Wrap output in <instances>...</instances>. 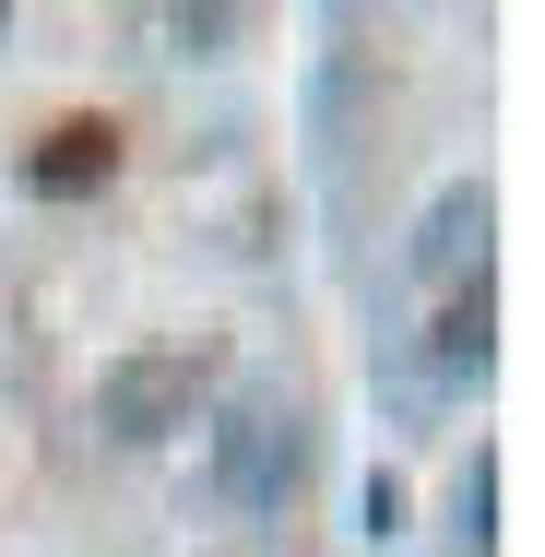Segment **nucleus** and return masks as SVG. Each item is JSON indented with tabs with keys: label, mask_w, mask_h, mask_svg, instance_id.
Masks as SVG:
<instances>
[{
	"label": "nucleus",
	"mask_w": 545,
	"mask_h": 557,
	"mask_svg": "<svg viewBox=\"0 0 545 557\" xmlns=\"http://www.w3.org/2000/svg\"><path fill=\"white\" fill-rule=\"evenodd\" d=\"M214 486H225V510H285L309 486V404L273 392V380L225 392L214 404Z\"/></svg>",
	"instance_id": "nucleus-1"
},
{
	"label": "nucleus",
	"mask_w": 545,
	"mask_h": 557,
	"mask_svg": "<svg viewBox=\"0 0 545 557\" xmlns=\"http://www.w3.org/2000/svg\"><path fill=\"white\" fill-rule=\"evenodd\" d=\"M202 356H119L108 380H96V428L131 450H154V440H178L190 416H202Z\"/></svg>",
	"instance_id": "nucleus-2"
},
{
	"label": "nucleus",
	"mask_w": 545,
	"mask_h": 557,
	"mask_svg": "<svg viewBox=\"0 0 545 557\" xmlns=\"http://www.w3.org/2000/svg\"><path fill=\"white\" fill-rule=\"evenodd\" d=\"M486 225H498L486 178H450L428 214H416V249H404V261H416L428 285H474V273H486Z\"/></svg>",
	"instance_id": "nucleus-3"
},
{
	"label": "nucleus",
	"mask_w": 545,
	"mask_h": 557,
	"mask_svg": "<svg viewBox=\"0 0 545 557\" xmlns=\"http://www.w3.org/2000/svg\"><path fill=\"white\" fill-rule=\"evenodd\" d=\"M119 178V119H60V131H36V154H24V190L36 202H84V190H108Z\"/></svg>",
	"instance_id": "nucleus-4"
},
{
	"label": "nucleus",
	"mask_w": 545,
	"mask_h": 557,
	"mask_svg": "<svg viewBox=\"0 0 545 557\" xmlns=\"http://www.w3.org/2000/svg\"><path fill=\"white\" fill-rule=\"evenodd\" d=\"M428 368H438V380H450V392H474V380L498 368V297H486V273L438 297V333H428Z\"/></svg>",
	"instance_id": "nucleus-5"
},
{
	"label": "nucleus",
	"mask_w": 545,
	"mask_h": 557,
	"mask_svg": "<svg viewBox=\"0 0 545 557\" xmlns=\"http://www.w3.org/2000/svg\"><path fill=\"white\" fill-rule=\"evenodd\" d=\"M450 534H462L474 557L498 546V450H486V440L462 450V474H450Z\"/></svg>",
	"instance_id": "nucleus-6"
},
{
	"label": "nucleus",
	"mask_w": 545,
	"mask_h": 557,
	"mask_svg": "<svg viewBox=\"0 0 545 557\" xmlns=\"http://www.w3.org/2000/svg\"><path fill=\"white\" fill-rule=\"evenodd\" d=\"M356 534L368 546H404V474H368L356 486Z\"/></svg>",
	"instance_id": "nucleus-7"
},
{
	"label": "nucleus",
	"mask_w": 545,
	"mask_h": 557,
	"mask_svg": "<svg viewBox=\"0 0 545 557\" xmlns=\"http://www.w3.org/2000/svg\"><path fill=\"white\" fill-rule=\"evenodd\" d=\"M166 36H178V48H202V60H214L225 36H237V12H166Z\"/></svg>",
	"instance_id": "nucleus-8"
},
{
	"label": "nucleus",
	"mask_w": 545,
	"mask_h": 557,
	"mask_svg": "<svg viewBox=\"0 0 545 557\" xmlns=\"http://www.w3.org/2000/svg\"><path fill=\"white\" fill-rule=\"evenodd\" d=\"M0 24H12V12H0Z\"/></svg>",
	"instance_id": "nucleus-9"
}]
</instances>
